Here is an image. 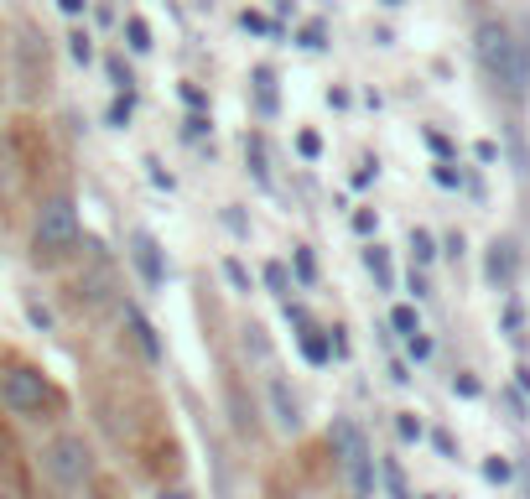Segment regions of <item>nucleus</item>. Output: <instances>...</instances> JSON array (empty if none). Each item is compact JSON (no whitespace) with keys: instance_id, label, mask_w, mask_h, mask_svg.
Returning <instances> with one entry per match:
<instances>
[{"instance_id":"423d86ee","label":"nucleus","mask_w":530,"mask_h":499,"mask_svg":"<svg viewBox=\"0 0 530 499\" xmlns=\"http://www.w3.org/2000/svg\"><path fill=\"white\" fill-rule=\"evenodd\" d=\"M16 88H21V99H47V88H53L47 42H42L31 27L16 31Z\"/></svg>"},{"instance_id":"dca6fc26","label":"nucleus","mask_w":530,"mask_h":499,"mask_svg":"<svg viewBox=\"0 0 530 499\" xmlns=\"http://www.w3.org/2000/svg\"><path fill=\"white\" fill-rule=\"evenodd\" d=\"M120 37H125V47H130V53H141V58H146L151 47H156V42H151L146 16H125V21H120Z\"/></svg>"},{"instance_id":"5701e85b","label":"nucleus","mask_w":530,"mask_h":499,"mask_svg":"<svg viewBox=\"0 0 530 499\" xmlns=\"http://www.w3.org/2000/svg\"><path fill=\"white\" fill-rule=\"evenodd\" d=\"M292 270H296V281H302V287H312V281H318V261H312V250H307V245H296V250H292Z\"/></svg>"},{"instance_id":"e433bc0d","label":"nucleus","mask_w":530,"mask_h":499,"mask_svg":"<svg viewBox=\"0 0 530 499\" xmlns=\"http://www.w3.org/2000/svg\"><path fill=\"white\" fill-rule=\"evenodd\" d=\"M452 395H463V401H478V395H484V385L473 380V375H458V380H452Z\"/></svg>"},{"instance_id":"a878e982","label":"nucleus","mask_w":530,"mask_h":499,"mask_svg":"<svg viewBox=\"0 0 530 499\" xmlns=\"http://www.w3.org/2000/svg\"><path fill=\"white\" fill-rule=\"evenodd\" d=\"M395 437H401V442H421V437H426L421 416H416V412H395Z\"/></svg>"},{"instance_id":"a19ab883","label":"nucleus","mask_w":530,"mask_h":499,"mask_svg":"<svg viewBox=\"0 0 530 499\" xmlns=\"http://www.w3.org/2000/svg\"><path fill=\"white\" fill-rule=\"evenodd\" d=\"M224 224H229V229H235L239 239H250V219H244L239 208H224Z\"/></svg>"},{"instance_id":"6ab92c4d","label":"nucleus","mask_w":530,"mask_h":499,"mask_svg":"<svg viewBox=\"0 0 530 499\" xmlns=\"http://www.w3.org/2000/svg\"><path fill=\"white\" fill-rule=\"evenodd\" d=\"M411 261L421 265V270L437 261V235H432V229H421V224L411 229Z\"/></svg>"},{"instance_id":"a211bd4d","label":"nucleus","mask_w":530,"mask_h":499,"mask_svg":"<svg viewBox=\"0 0 530 499\" xmlns=\"http://www.w3.org/2000/svg\"><path fill=\"white\" fill-rule=\"evenodd\" d=\"M390 328H395V338H411V333H421V312L411 302H395L390 307Z\"/></svg>"},{"instance_id":"f257e3e1","label":"nucleus","mask_w":530,"mask_h":499,"mask_svg":"<svg viewBox=\"0 0 530 499\" xmlns=\"http://www.w3.org/2000/svg\"><path fill=\"white\" fill-rule=\"evenodd\" d=\"M84 245V219H79V204L73 193H47L37 213H31V229H27V255L31 265L53 270V265L73 261Z\"/></svg>"},{"instance_id":"cd10ccee","label":"nucleus","mask_w":530,"mask_h":499,"mask_svg":"<svg viewBox=\"0 0 530 499\" xmlns=\"http://www.w3.org/2000/svg\"><path fill=\"white\" fill-rule=\"evenodd\" d=\"M296 156H302V162H318V156H323V136H318V130H296Z\"/></svg>"},{"instance_id":"4c0bfd02","label":"nucleus","mask_w":530,"mask_h":499,"mask_svg":"<svg viewBox=\"0 0 530 499\" xmlns=\"http://www.w3.org/2000/svg\"><path fill=\"white\" fill-rule=\"evenodd\" d=\"M375 177H380V162H375V156H364V162H359V172H353V187H369Z\"/></svg>"},{"instance_id":"bb28decb","label":"nucleus","mask_w":530,"mask_h":499,"mask_svg":"<svg viewBox=\"0 0 530 499\" xmlns=\"http://www.w3.org/2000/svg\"><path fill=\"white\" fill-rule=\"evenodd\" d=\"M104 73H110V84H115V88H136V73L125 68V58H120V53H110V58H104Z\"/></svg>"},{"instance_id":"4468645a","label":"nucleus","mask_w":530,"mask_h":499,"mask_svg":"<svg viewBox=\"0 0 530 499\" xmlns=\"http://www.w3.org/2000/svg\"><path fill=\"white\" fill-rule=\"evenodd\" d=\"M244 167H250V177H255L261 187H270V162H265V136L261 130L244 136Z\"/></svg>"},{"instance_id":"20e7f679","label":"nucleus","mask_w":530,"mask_h":499,"mask_svg":"<svg viewBox=\"0 0 530 499\" xmlns=\"http://www.w3.org/2000/svg\"><path fill=\"white\" fill-rule=\"evenodd\" d=\"M42 469L58 489H88L94 473H99V453L84 432H58V437L42 447Z\"/></svg>"},{"instance_id":"ddd939ff","label":"nucleus","mask_w":530,"mask_h":499,"mask_svg":"<svg viewBox=\"0 0 530 499\" xmlns=\"http://www.w3.org/2000/svg\"><path fill=\"white\" fill-rule=\"evenodd\" d=\"M364 270L380 281V292H395V265H390V250H385L380 239H369V245H364Z\"/></svg>"},{"instance_id":"72a5a7b5","label":"nucleus","mask_w":530,"mask_h":499,"mask_svg":"<svg viewBox=\"0 0 530 499\" xmlns=\"http://www.w3.org/2000/svg\"><path fill=\"white\" fill-rule=\"evenodd\" d=\"M281 312H286V323H292V328H312V312H307L302 302H292V296L281 302Z\"/></svg>"},{"instance_id":"393cba45","label":"nucleus","mask_w":530,"mask_h":499,"mask_svg":"<svg viewBox=\"0 0 530 499\" xmlns=\"http://www.w3.org/2000/svg\"><path fill=\"white\" fill-rule=\"evenodd\" d=\"M239 27L255 31V37H281V21H270V16H261V11H239Z\"/></svg>"},{"instance_id":"c85d7f7f","label":"nucleus","mask_w":530,"mask_h":499,"mask_svg":"<svg viewBox=\"0 0 530 499\" xmlns=\"http://www.w3.org/2000/svg\"><path fill=\"white\" fill-rule=\"evenodd\" d=\"M349 224H353V235H364V239H369V235H380V213H375V208H353V219H349Z\"/></svg>"},{"instance_id":"2eb2a0df","label":"nucleus","mask_w":530,"mask_h":499,"mask_svg":"<svg viewBox=\"0 0 530 499\" xmlns=\"http://www.w3.org/2000/svg\"><path fill=\"white\" fill-rule=\"evenodd\" d=\"M136 120V88H115V99H110V110H104V125L110 130H125Z\"/></svg>"},{"instance_id":"7c9ffc66","label":"nucleus","mask_w":530,"mask_h":499,"mask_svg":"<svg viewBox=\"0 0 530 499\" xmlns=\"http://www.w3.org/2000/svg\"><path fill=\"white\" fill-rule=\"evenodd\" d=\"M146 177H151V187H161V193H172V187H177V177L167 172V167H161L156 156H146Z\"/></svg>"},{"instance_id":"9b49d317","label":"nucleus","mask_w":530,"mask_h":499,"mask_svg":"<svg viewBox=\"0 0 530 499\" xmlns=\"http://www.w3.org/2000/svg\"><path fill=\"white\" fill-rule=\"evenodd\" d=\"M125 328H130V338L141 344V353H146L151 364H161V338H156V328H151V318L141 307H125Z\"/></svg>"},{"instance_id":"7ed1b4c3","label":"nucleus","mask_w":530,"mask_h":499,"mask_svg":"<svg viewBox=\"0 0 530 499\" xmlns=\"http://www.w3.org/2000/svg\"><path fill=\"white\" fill-rule=\"evenodd\" d=\"M0 406L21 421H53L62 416V390L42 364L11 359V364H0Z\"/></svg>"},{"instance_id":"49530a36","label":"nucleus","mask_w":530,"mask_h":499,"mask_svg":"<svg viewBox=\"0 0 530 499\" xmlns=\"http://www.w3.org/2000/svg\"><path fill=\"white\" fill-rule=\"evenodd\" d=\"M5 177H11V151H5V141H0V193H5Z\"/></svg>"},{"instance_id":"8fccbe9b","label":"nucleus","mask_w":530,"mask_h":499,"mask_svg":"<svg viewBox=\"0 0 530 499\" xmlns=\"http://www.w3.org/2000/svg\"><path fill=\"white\" fill-rule=\"evenodd\" d=\"M515 380H520V390H530V370H526V364L515 370Z\"/></svg>"},{"instance_id":"473e14b6","label":"nucleus","mask_w":530,"mask_h":499,"mask_svg":"<svg viewBox=\"0 0 530 499\" xmlns=\"http://www.w3.org/2000/svg\"><path fill=\"white\" fill-rule=\"evenodd\" d=\"M182 104H187V110H208V88L193 84V79H182Z\"/></svg>"},{"instance_id":"2f4dec72","label":"nucleus","mask_w":530,"mask_h":499,"mask_svg":"<svg viewBox=\"0 0 530 499\" xmlns=\"http://www.w3.org/2000/svg\"><path fill=\"white\" fill-rule=\"evenodd\" d=\"M484 478H489V484H509V478H515L509 458H484Z\"/></svg>"},{"instance_id":"412c9836","label":"nucleus","mask_w":530,"mask_h":499,"mask_svg":"<svg viewBox=\"0 0 530 499\" xmlns=\"http://www.w3.org/2000/svg\"><path fill=\"white\" fill-rule=\"evenodd\" d=\"M224 281H229V287H235L239 296H250V292H255V276H250V265L239 261V255H229V261H224Z\"/></svg>"},{"instance_id":"37998d69","label":"nucleus","mask_w":530,"mask_h":499,"mask_svg":"<svg viewBox=\"0 0 530 499\" xmlns=\"http://www.w3.org/2000/svg\"><path fill=\"white\" fill-rule=\"evenodd\" d=\"M504 333L520 338V302H504Z\"/></svg>"},{"instance_id":"79ce46f5","label":"nucleus","mask_w":530,"mask_h":499,"mask_svg":"<svg viewBox=\"0 0 530 499\" xmlns=\"http://www.w3.org/2000/svg\"><path fill=\"white\" fill-rule=\"evenodd\" d=\"M426 146L437 151L442 162H452V141H447V136H442V130H426Z\"/></svg>"},{"instance_id":"f3484780","label":"nucleus","mask_w":530,"mask_h":499,"mask_svg":"<svg viewBox=\"0 0 530 499\" xmlns=\"http://www.w3.org/2000/svg\"><path fill=\"white\" fill-rule=\"evenodd\" d=\"M261 281H265L276 296H281V302H286V296H292V265H286V261H265Z\"/></svg>"},{"instance_id":"f704fd0d","label":"nucleus","mask_w":530,"mask_h":499,"mask_svg":"<svg viewBox=\"0 0 530 499\" xmlns=\"http://www.w3.org/2000/svg\"><path fill=\"white\" fill-rule=\"evenodd\" d=\"M432 177H437L442 187H463V172H458V162H437V167H432Z\"/></svg>"},{"instance_id":"3c124183","label":"nucleus","mask_w":530,"mask_h":499,"mask_svg":"<svg viewBox=\"0 0 530 499\" xmlns=\"http://www.w3.org/2000/svg\"><path fill=\"white\" fill-rule=\"evenodd\" d=\"M161 499H193L187 489H161Z\"/></svg>"},{"instance_id":"0eeeda50","label":"nucleus","mask_w":530,"mask_h":499,"mask_svg":"<svg viewBox=\"0 0 530 499\" xmlns=\"http://www.w3.org/2000/svg\"><path fill=\"white\" fill-rule=\"evenodd\" d=\"M130 265L141 270V281H146L151 292L167 287V255H161V239L151 235V229H136V235H130Z\"/></svg>"},{"instance_id":"c756f323","label":"nucleus","mask_w":530,"mask_h":499,"mask_svg":"<svg viewBox=\"0 0 530 499\" xmlns=\"http://www.w3.org/2000/svg\"><path fill=\"white\" fill-rule=\"evenodd\" d=\"M208 130H213V120H208V110H193V115L182 120V136H187V141H203Z\"/></svg>"},{"instance_id":"58836bf2","label":"nucleus","mask_w":530,"mask_h":499,"mask_svg":"<svg viewBox=\"0 0 530 499\" xmlns=\"http://www.w3.org/2000/svg\"><path fill=\"white\" fill-rule=\"evenodd\" d=\"M406 287H411L416 302H421V296H432V281H426V270H421V265H416L411 276H406Z\"/></svg>"},{"instance_id":"de8ad7c7","label":"nucleus","mask_w":530,"mask_h":499,"mask_svg":"<svg viewBox=\"0 0 530 499\" xmlns=\"http://www.w3.org/2000/svg\"><path fill=\"white\" fill-rule=\"evenodd\" d=\"M27 318H31V323H37V328H47V323H53V318H47V312H42L37 302H27Z\"/></svg>"},{"instance_id":"9d476101","label":"nucleus","mask_w":530,"mask_h":499,"mask_svg":"<svg viewBox=\"0 0 530 499\" xmlns=\"http://www.w3.org/2000/svg\"><path fill=\"white\" fill-rule=\"evenodd\" d=\"M250 94H255V115L261 120H270L281 104H276V68L270 62H255L250 68Z\"/></svg>"},{"instance_id":"f03ea898","label":"nucleus","mask_w":530,"mask_h":499,"mask_svg":"<svg viewBox=\"0 0 530 499\" xmlns=\"http://www.w3.org/2000/svg\"><path fill=\"white\" fill-rule=\"evenodd\" d=\"M473 58H478L484 79L500 88V94H509V99H526L530 62H526L520 37L504 27V21H478V31H473Z\"/></svg>"},{"instance_id":"aec40b11","label":"nucleus","mask_w":530,"mask_h":499,"mask_svg":"<svg viewBox=\"0 0 530 499\" xmlns=\"http://www.w3.org/2000/svg\"><path fill=\"white\" fill-rule=\"evenodd\" d=\"M68 58L79 62V68H88V62H94V31H88V27L68 31Z\"/></svg>"},{"instance_id":"f8f14e48","label":"nucleus","mask_w":530,"mask_h":499,"mask_svg":"<svg viewBox=\"0 0 530 499\" xmlns=\"http://www.w3.org/2000/svg\"><path fill=\"white\" fill-rule=\"evenodd\" d=\"M296 349H302V359L307 364H327L333 359V338H327V328H296Z\"/></svg>"},{"instance_id":"b1692460","label":"nucleus","mask_w":530,"mask_h":499,"mask_svg":"<svg viewBox=\"0 0 530 499\" xmlns=\"http://www.w3.org/2000/svg\"><path fill=\"white\" fill-rule=\"evenodd\" d=\"M296 47H307V53H323V47H327V21H307V27L296 31Z\"/></svg>"},{"instance_id":"c03bdc74","label":"nucleus","mask_w":530,"mask_h":499,"mask_svg":"<svg viewBox=\"0 0 530 499\" xmlns=\"http://www.w3.org/2000/svg\"><path fill=\"white\" fill-rule=\"evenodd\" d=\"M432 442H437L442 458H458V442H452V432H432Z\"/></svg>"},{"instance_id":"c9c22d12","label":"nucleus","mask_w":530,"mask_h":499,"mask_svg":"<svg viewBox=\"0 0 530 499\" xmlns=\"http://www.w3.org/2000/svg\"><path fill=\"white\" fill-rule=\"evenodd\" d=\"M406 353H411L416 364H421V359H432V338H426V333H411V338H406Z\"/></svg>"},{"instance_id":"ea45409f","label":"nucleus","mask_w":530,"mask_h":499,"mask_svg":"<svg viewBox=\"0 0 530 499\" xmlns=\"http://www.w3.org/2000/svg\"><path fill=\"white\" fill-rule=\"evenodd\" d=\"M58 11L68 16V21H79V16H88V11H94V0H58Z\"/></svg>"},{"instance_id":"09e8293b","label":"nucleus","mask_w":530,"mask_h":499,"mask_svg":"<svg viewBox=\"0 0 530 499\" xmlns=\"http://www.w3.org/2000/svg\"><path fill=\"white\" fill-rule=\"evenodd\" d=\"M276 16H296V0H276Z\"/></svg>"},{"instance_id":"1a4fd4ad","label":"nucleus","mask_w":530,"mask_h":499,"mask_svg":"<svg viewBox=\"0 0 530 499\" xmlns=\"http://www.w3.org/2000/svg\"><path fill=\"white\" fill-rule=\"evenodd\" d=\"M484 276H489V287H500V292L515 287V245H509V239H494V245H489V255H484Z\"/></svg>"},{"instance_id":"4be33fe9","label":"nucleus","mask_w":530,"mask_h":499,"mask_svg":"<svg viewBox=\"0 0 530 499\" xmlns=\"http://www.w3.org/2000/svg\"><path fill=\"white\" fill-rule=\"evenodd\" d=\"M380 478H385V489H390V499H411V489H406V473H401V463H395V458H380Z\"/></svg>"},{"instance_id":"603ef678","label":"nucleus","mask_w":530,"mask_h":499,"mask_svg":"<svg viewBox=\"0 0 530 499\" xmlns=\"http://www.w3.org/2000/svg\"><path fill=\"white\" fill-rule=\"evenodd\" d=\"M380 5H385V11H395V5H406V0H380Z\"/></svg>"},{"instance_id":"864d4df0","label":"nucleus","mask_w":530,"mask_h":499,"mask_svg":"<svg viewBox=\"0 0 530 499\" xmlns=\"http://www.w3.org/2000/svg\"><path fill=\"white\" fill-rule=\"evenodd\" d=\"M432 499H442V495H432Z\"/></svg>"},{"instance_id":"a18cd8bd","label":"nucleus","mask_w":530,"mask_h":499,"mask_svg":"<svg viewBox=\"0 0 530 499\" xmlns=\"http://www.w3.org/2000/svg\"><path fill=\"white\" fill-rule=\"evenodd\" d=\"M327 104L333 110H349V88H327Z\"/></svg>"},{"instance_id":"39448f33","label":"nucleus","mask_w":530,"mask_h":499,"mask_svg":"<svg viewBox=\"0 0 530 499\" xmlns=\"http://www.w3.org/2000/svg\"><path fill=\"white\" fill-rule=\"evenodd\" d=\"M327 442H333V458H338L344 473H349V489L359 499H369L375 495V447H369V437H364V427L349 421V416H333Z\"/></svg>"},{"instance_id":"6e6552de","label":"nucleus","mask_w":530,"mask_h":499,"mask_svg":"<svg viewBox=\"0 0 530 499\" xmlns=\"http://www.w3.org/2000/svg\"><path fill=\"white\" fill-rule=\"evenodd\" d=\"M265 406H270V421H276L286 437H292V432H302V401L292 395V385L281 380V375L265 385Z\"/></svg>"}]
</instances>
